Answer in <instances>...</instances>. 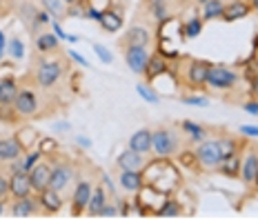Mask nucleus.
Here are the masks:
<instances>
[{"instance_id": "f257e3e1", "label": "nucleus", "mask_w": 258, "mask_h": 220, "mask_svg": "<svg viewBox=\"0 0 258 220\" xmlns=\"http://www.w3.org/2000/svg\"><path fill=\"white\" fill-rule=\"evenodd\" d=\"M152 149L160 158H169V156L178 154L180 136L171 127H156L152 131Z\"/></svg>"}, {"instance_id": "f03ea898", "label": "nucleus", "mask_w": 258, "mask_h": 220, "mask_svg": "<svg viewBox=\"0 0 258 220\" xmlns=\"http://www.w3.org/2000/svg\"><path fill=\"white\" fill-rule=\"evenodd\" d=\"M64 69L67 67H64V62L60 60V58H53V60H40L38 67H36V83H38L42 89H49L62 78Z\"/></svg>"}, {"instance_id": "7ed1b4c3", "label": "nucleus", "mask_w": 258, "mask_h": 220, "mask_svg": "<svg viewBox=\"0 0 258 220\" xmlns=\"http://www.w3.org/2000/svg\"><path fill=\"white\" fill-rule=\"evenodd\" d=\"M196 163L205 169H218V165L223 163V152H220V147H218V140L205 138L203 142H198Z\"/></svg>"}, {"instance_id": "20e7f679", "label": "nucleus", "mask_w": 258, "mask_h": 220, "mask_svg": "<svg viewBox=\"0 0 258 220\" xmlns=\"http://www.w3.org/2000/svg\"><path fill=\"white\" fill-rule=\"evenodd\" d=\"M238 83V74L232 71L229 67L225 65H212L207 74V85L216 91H225V89H232L234 85Z\"/></svg>"}, {"instance_id": "39448f33", "label": "nucleus", "mask_w": 258, "mask_h": 220, "mask_svg": "<svg viewBox=\"0 0 258 220\" xmlns=\"http://www.w3.org/2000/svg\"><path fill=\"white\" fill-rule=\"evenodd\" d=\"M209 62L207 60H198V58H189L185 60V80L189 87H203L207 85V74H209Z\"/></svg>"}, {"instance_id": "423d86ee", "label": "nucleus", "mask_w": 258, "mask_h": 220, "mask_svg": "<svg viewBox=\"0 0 258 220\" xmlns=\"http://www.w3.org/2000/svg\"><path fill=\"white\" fill-rule=\"evenodd\" d=\"M74 176H76V171H74V165L67 163V160H60V163H56L51 167V178H49V187L56 191H67V187L72 185Z\"/></svg>"}, {"instance_id": "0eeeda50", "label": "nucleus", "mask_w": 258, "mask_h": 220, "mask_svg": "<svg viewBox=\"0 0 258 220\" xmlns=\"http://www.w3.org/2000/svg\"><path fill=\"white\" fill-rule=\"evenodd\" d=\"M14 109H16V114H18V118L36 116V114H38V109H40L36 94H34V91H29V89L18 91V96H16V100H14Z\"/></svg>"}, {"instance_id": "6e6552de", "label": "nucleus", "mask_w": 258, "mask_h": 220, "mask_svg": "<svg viewBox=\"0 0 258 220\" xmlns=\"http://www.w3.org/2000/svg\"><path fill=\"white\" fill-rule=\"evenodd\" d=\"M149 58H152L149 56V47H138V45L125 47V62L134 74H145V67H147Z\"/></svg>"}, {"instance_id": "1a4fd4ad", "label": "nucleus", "mask_w": 258, "mask_h": 220, "mask_svg": "<svg viewBox=\"0 0 258 220\" xmlns=\"http://www.w3.org/2000/svg\"><path fill=\"white\" fill-rule=\"evenodd\" d=\"M34 187H31V180H29V171H12L9 174V196L12 198H25V196H31Z\"/></svg>"}, {"instance_id": "9d476101", "label": "nucleus", "mask_w": 258, "mask_h": 220, "mask_svg": "<svg viewBox=\"0 0 258 220\" xmlns=\"http://www.w3.org/2000/svg\"><path fill=\"white\" fill-rule=\"evenodd\" d=\"M240 180L243 185L251 187L256 182V176H258V149H247L243 160H240Z\"/></svg>"}, {"instance_id": "9b49d317", "label": "nucleus", "mask_w": 258, "mask_h": 220, "mask_svg": "<svg viewBox=\"0 0 258 220\" xmlns=\"http://www.w3.org/2000/svg\"><path fill=\"white\" fill-rule=\"evenodd\" d=\"M14 218H31L40 211V200L38 198H31V196H25V198H14L12 207H9Z\"/></svg>"}, {"instance_id": "f8f14e48", "label": "nucleus", "mask_w": 258, "mask_h": 220, "mask_svg": "<svg viewBox=\"0 0 258 220\" xmlns=\"http://www.w3.org/2000/svg\"><path fill=\"white\" fill-rule=\"evenodd\" d=\"M49 178H51V165L47 163V160H38V163L29 169L31 187H34V191H38V194L49 187Z\"/></svg>"}, {"instance_id": "ddd939ff", "label": "nucleus", "mask_w": 258, "mask_h": 220, "mask_svg": "<svg viewBox=\"0 0 258 220\" xmlns=\"http://www.w3.org/2000/svg\"><path fill=\"white\" fill-rule=\"evenodd\" d=\"M91 189H94V187H91L89 180H78L76 189H74V196H72V213L74 216H80V213L87 209Z\"/></svg>"}, {"instance_id": "4468645a", "label": "nucleus", "mask_w": 258, "mask_h": 220, "mask_svg": "<svg viewBox=\"0 0 258 220\" xmlns=\"http://www.w3.org/2000/svg\"><path fill=\"white\" fill-rule=\"evenodd\" d=\"M25 152L23 142L14 136L0 138V163H14L16 158H20Z\"/></svg>"}, {"instance_id": "2eb2a0df", "label": "nucleus", "mask_w": 258, "mask_h": 220, "mask_svg": "<svg viewBox=\"0 0 258 220\" xmlns=\"http://www.w3.org/2000/svg\"><path fill=\"white\" fill-rule=\"evenodd\" d=\"M38 200H40V207L45 209L47 213H58L62 209V194L56 189H51V187H47V189L40 191Z\"/></svg>"}, {"instance_id": "dca6fc26", "label": "nucleus", "mask_w": 258, "mask_h": 220, "mask_svg": "<svg viewBox=\"0 0 258 220\" xmlns=\"http://www.w3.org/2000/svg\"><path fill=\"white\" fill-rule=\"evenodd\" d=\"M122 45H138V47H149L152 45V31H149V27H141V25H134L132 29L127 31L125 40H122Z\"/></svg>"}, {"instance_id": "f3484780", "label": "nucleus", "mask_w": 258, "mask_h": 220, "mask_svg": "<svg viewBox=\"0 0 258 220\" xmlns=\"http://www.w3.org/2000/svg\"><path fill=\"white\" fill-rule=\"evenodd\" d=\"M145 165H147V158H145V154H138L134 152V149H125L120 156H118V167L120 169H145Z\"/></svg>"}, {"instance_id": "a211bd4d", "label": "nucleus", "mask_w": 258, "mask_h": 220, "mask_svg": "<svg viewBox=\"0 0 258 220\" xmlns=\"http://www.w3.org/2000/svg\"><path fill=\"white\" fill-rule=\"evenodd\" d=\"M129 149H134V152H138V154H145V156L149 152H154L152 149V129H138L129 138Z\"/></svg>"}, {"instance_id": "6ab92c4d", "label": "nucleus", "mask_w": 258, "mask_h": 220, "mask_svg": "<svg viewBox=\"0 0 258 220\" xmlns=\"http://www.w3.org/2000/svg\"><path fill=\"white\" fill-rule=\"evenodd\" d=\"M118 180H120V187L125 191H141L143 189V174L138 169H122L120 176H118Z\"/></svg>"}, {"instance_id": "aec40b11", "label": "nucleus", "mask_w": 258, "mask_h": 220, "mask_svg": "<svg viewBox=\"0 0 258 220\" xmlns=\"http://www.w3.org/2000/svg\"><path fill=\"white\" fill-rule=\"evenodd\" d=\"M240 160H243V156H240V152H234L232 156H227V158H225L223 163L218 165L220 174L227 176V178H236V176L240 174Z\"/></svg>"}, {"instance_id": "412c9836", "label": "nucleus", "mask_w": 258, "mask_h": 220, "mask_svg": "<svg viewBox=\"0 0 258 220\" xmlns=\"http://www.w3.org/2000/svg\"><path fill=\"white\" fill-rule=\"evenodd\" d=\"M105 202H107V191L103 187H94V189H91V196H89V202H87L89 216L98 218V213H100V209L105 207Z\"/></svg>"}, {"instance_id": "4be33fe9", "label": "nucleus", "mask_w": 258, "mask_h": 220, "mask_svg": "<svg viewBox=\"0 0 258 220\" xmlns=\"http://www.w3.org/2000/svg\"><path fill=\"white\" fill-rule=\"evenodd\" d=\"M249 3H243V0H234V3L225 5V12H223V18L225 20H240L249 14Z\"/></svg>"}, {"instance_id": "5701e85b", "label": "nucleus", "mask_w": 258, "mask_h": 220, "mask_svg": "<svg viewBox=\"0 0 258 220\" xmlns=\"http://www.w3.org/2000/svg\"><path fill=\"white\" fill-rule=\"evenodd\" d=\"M18 91L20 89L14 78H3L0 80V105H14Z\"/></svg>"}, {"instance_id": "b1692460", "label": "nucleus", "mask_w": 258, "mask_h": 220, "mask_svg": "<svg viewBox=\"0 0 258 220\" xmlns=\"http://www.w3.org/2000/svg\"><path fill=\"white\" fill-rule=\"evenodd\" d=\"M165 71H167V62H165L163 58H158V56L149 58L147 67H145V76H147V80H156L158 76H163Z\"/></svg>"}, {"instance_id": "393cba45", "label": "nucleus", "mask_w": 258, "mask_h": 220, "mask_svg": "<svg viewBox=\"0 0 258 220\" xmlns=\"http://www.w3.org/2000/svg\"><path fill=\"white\" fill-rule=\"evenodd\" d=\"M182 131L187 133V138H189L191 142H203L207 138V129H205V127L196 125V122H191V120L182 122Z\"/></svg>"}, {"instance_id": "a878e982", "label": "nucleus", "mask_w": 258, "mask_h": 220, "mask_svg": "<svg viewBox=\"0 0 258 220\" xmlns=\"http://www.w3.org/2000/svg\"><path fill=\"white\" fill-rule=\"evenodd\" d=\"M147 7L156 20H167L169 14H171L167 0H147Z\"/></svg>"}, {"instance_id": "bb28decb", "label": "nucleus", "mask_w": 258, "mask_h": 220, "mask_svg": "<svg viewBox=\"0 0 258 220\" xmlns=\"http://www.w3.org/2000/svg\"><path fill=\"white\" fill-rule=\"evenodd\" d=\"M223 12H225V3H223V0H207V3L203 5V18H205V20L218 18V16H223Z\"/></svg>"}, {"instance_id": "cd10ccee", "label": "nucleus", "mask_w": 258, "mask_h": 220, "mask_svg": "<svg viewBox=\"0 0 258 220\" xmlns=\"http://www.w3.org/2000/svg\"><path fill=\"white\" fill-rule=\"evenodd\" d=\"M36 47H38V51H42V53H49L58 47V38L53 34H40L38 38H36Z\"/></svg>"}, {"instance_id": "c85d7f7f", "label": "nucleus", "mask_w": 258, "mask_h": 220, "mask_svg": "<svg viewBox=\"0 0 258 220\" xmlns=\"http://www.w3.org/2000/svg\"><path fill=\"white\" fill-rule=\"evenodd\" d=\"M100 25H103V29H107V31H118L122 27V18L116 12H105L103 18H100Z\"/></svg>"}, {"instance_id": "c756f323", "label": "nucleus", "mask_w": 258, "mask_h": 220, "mask_svg": "<svg viewBox=\"0 0 258 220\" xmlns=\"http://www.w3.org/2000/svg\"><path fill=\"white\" fill-rule=\"evenodd\" d=\"M42 5H45V7L49 9L53 16H58V18H60V16H67V7H69V5L64 3V0H42Z\"/></svg>"}, {"instance_id": "7c9ffc66", "label": "nucleus", "mask_w": 258, "mask_h": 220, "mask_svg": "<svg viewBox=\"0 0 258 220\" xmlns=\"http://www.w3.org/2000/svg\"><path fill=\"white\" fill-rule=\"evenodd\" d=\"M158 216H165V218H176V216H180V205H178L176 200H167L163 207H160Z\"/></svg>"}, {"instance_id": "2f4dec72", "label": "nucleus", "mask_w": 258, "mask_h": 220, "mask_svg": "<svg viewBox=\"0 0 258 220\" xmlns=\"http://www.w3.org/2000/svg\"><path fill=\"white\" fill-rule=\"evenodd\" d=\"M201 31H203V20L201 18H191L189 23L185 25V34L189 36V38H196Z\"/></svg>"}, {"instance_id": "473e14b6", "label": "nucleus", "mask_w": 258, "mask_h": 220, "mask_svg": "<svg viewBox=\"0 0 258 220\" xmlns=\"http://www.w3.org/2000/svg\"><path fill=\"white\" fill-rule=\"evenodd\" d=\"M9 53H12V58H16V60H20V58L25 56V45L20 38H12V42H9Z\"/></svg>"}, {"instance_id": "72a5a7b5", "label": "nucleus", "mask_w": 258, "mask_h": 220, "mask_svg": "<svg viewBox=\"0 0 258 220\" xmlns=\"http://www.w3.org/2000/svg\"><path fill=\"white\" fill-rule=\"evenodd\" d=\"M94 51L98 53V58L105 62V65H111V60H114V56H111L109 51H107V47H103L100 42H94Z\"/></svg>"}, {"instance_id": "f704fd0d", "label": "nucleus", "mask_w": 258, "mask_h": 220, "mask_svg": "<svg viewBox=\"0 0 258 220\" xmlns=\"http://www.w3.org/2000/svg\"><path fill=\"white\" fill-rule=\"evenodd\" d=\"M182 103L194 105V107H207L209 100L205 98V96H182Z\"/></svg>"}, {"instance_id": "c9c22d12", "label": "nucleus", "mask_w": 258, "mask_h": 220, "mask_svg": "<svg viewBox=\"0 0 258 220\" xmlns=\"http://www.w3.org/2000/svg\"><path fill=\"white\" fill-rule=\"evenodd\" d=\"M9 198V176H5L0 171V200H7Z\"/></svg>"}, {"instance_id": "e433bc0d", "label": "nucleus", "mask_w": 258, "mask_h": 220, "mask_svg": "<svg viewBox=\"0 0 258 220\" xmlns=\"http://www.w3.org/2000/svg\"><path fill=\"white\" fill-rule=\"evenodd\" d=\"M136 89H138V94H141L145 100H149V103H152V105H156V103H158V96H156L152 89H147V87H145V85H138Z\"/></svg>"}, {"instance_id": "4c0bfd02", "label": "nucleus", "mask_w": 258, "mask_h": 220, "mask_svg": "<svg viewBox=\"0 0 258 220\" xmlns=\"http://www.w3.org/2000/svg\"><path fill=\"white\" fill-rule=\"evenodd\" d=\"M118 216V209L114 205H107L105 202V207L100 209V213H98V218H116Z\"/></svg>"}, {"instance_id": "58836bf2", "label": "nucleus", "mask_w": 258, "mask_h": 220, "mask_svg": "<svg viewBox=\"0 0 258 220\" xmlns=\"http://www.w3.org/2000/svg\"><path fill=\"white\" fill-rule=\"evenodd\" d=\"M240 133H245V136H251V138H258V127H247V125H243V127H240Z\"/></svg>"}, {"instance_id": "ea45409f", "label": "nucleus", "mask_w": 258, "mask_h": 220, "mask_svg": "<svg viewBox=\"0 0 258 220\" xmlns=\"http://www.w3.org/2000/svg\"><path fill=\"white\" fill-rule=\"evenodd\" d=\"M245 111L247 114H258V100H249V103H245Z\"/></svg>"}, {"instance_id": "a19ab883", "label": "nucleus", "mask_w": 258, "mask_h": 220, "mask_svg": "<svg viewBox=\"0 0 258 220\" xmlns=\"http://www.w3.org/2000/svg\"><path fill=\"white\" fill-rule=\"evenodd\" d=\"M72 58H74V60H76V62H80V65H83V67H87V65H89V62H87V60H85V58H83V56H78V53H76V51H72Z\"/></svg>"}, {"instance_id": "79ce46f5", "label": "nucleus", "mask_w": 258, "mask_h": 220, "mask_svg": "<svg viewBox=\"0 0 258 220\" xmlns=\"http://www.w3.org/2000/svg\"><path fill=\"white\" fill-rule=\"evenodd\" d=\"M7 9H9V0H0V18L7 14Z\"/></svg>"}, {"instance_id": "37998d69", "label": "nucleus", "mask_w": 258, "mask_h": 220, "mask_svg": "<svg viewBox=\"0 0 258 220\" xmlns=\"http://www.w3.org/2000/svg\"><path fill=\"white\" fill-rule=\"evenodd\" d=\"M87 18H96V20H98V23H100V18H103V14H100V12H96V9H89V12H87Z\"/></svg>"}, {"instance_id": "c03bdc74", "label": "nucleus", "mask_w": 258, "mask_h": 220, "mask_svg": "<svg viewBox=\"0 0 258 220\" xmlns=\"http://www.w3.org/2000/svg\"><path fill=\"white\" fill-rule=\"evenodd\" d=\"M76 140H78V144H80V147H91V142H89V140H87V138H85V136H78Z\"/></svg>"}, {"instance_id": "a18cd8bd", "label": "nucleus", "mask_w": 258, "mask_h": 220, "mask_svg": "<svg viewBox=\"0 0 258 220\" xmlns=\"http://www.w3.org/2000/svg\"><path fill=\"white\" fill-rule=\"evenodd\" d=\"M53 29H56L58 38H67V36H64V34H62V29H60V25H58V23H53Z\"/></svg>"}, {"instance_id": "49530a36", "label": "nucleus", "mask_w": 258, "mask_h": 220, "mask_svg": "<svg viewBox=\"0 0 258 220\" xmlns=\"http://www.w3.org/2000/svg\"><path fill=\"white\" fill-rule=\"evenodd\" d=\"M5 209H7V200H0V218L5 216Z\"/></svg>"}, {"instance_id": "de8ad7c7", "label": "nucleus", "mask_w": 258, "mask_h": 220, "mask_svg": "<svg viewBox=\"0 0 258 220\" xmlns=\"http://www.w3.org/2000/svg\"><path fill=\"white\" fill-rule=\"evenodd\" d=\"M3 49H5V36H3V31H0V56H3Z\"/></svg>"}, {"instance_id": "09e8293b", "label": "nucleus", "mask_w": 258, "mask_h": 220, "mask_svg": "<svg viewBox=\"0 0 258 220\" xmlns=\"http://www.w3.org/2000/svg\"><path fill=\"white\" fill-rule=\"evenodd\" d=\"M249 7H254L256 12H258V0H249Z\"/></svg>"}, {"instance_id": "8fccbe9b", "label": "nucleus", "mask_w": 258, "mask_h": 220, "mask_svg": "<svg viewBox=\"0 0 258 220\" xmlns=\"http://www.w3.org/2000/svg\"><path fill=\"white\" fill-rule=\"evenodd\" d=\"M251 91H254V94H256V96H258V78H256V80H254V87H251Z\"/></svg>"}, {"instance_id": "3c124183", "label": "nucleus", "mask_w": 258, "mask_h": 220, "mask_svg": "<svg viewBox=\"0 0 258 220\" xmlns=\"http://www.w3.org/2000/svg\"><path fill=\"white\" fill-rule=\"evenodd\" d=\"M64 3H67V5H74V3H78V0H64Z\"/></svg>"}, {"instance_id": "603ef678", "label": "nucleus", "mask_w": 258, "mask_h": 220, "mask_svg": "<svg viewBox=\"0 0 258 220\" xmlns=\"http://www.w3.org/2000/svg\"><path fill=\"white\" fill-rule=\"evenodd\" d=\"M254 185H256V187H258V176H256V182H254Z\"/></svg>"}]
</instances>
